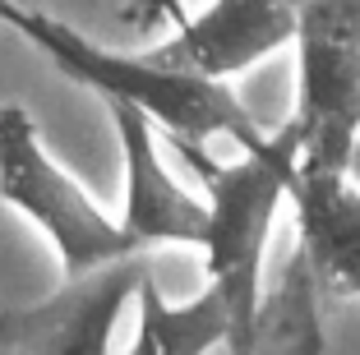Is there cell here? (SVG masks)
<instances>
[{
    "label": "cell",
    "mask_w": 360,
    "mask_h": 355,
    "mask_svg": "<svg viewBox=\"0 0 360 355\" xmlns=\"http://www.w3.org/2000/svg\"><path fill=\"white\" fill-rule=\"evenodd\" d=\"M305 5L309 0H212L148 56L162 70L226 84L282 46H296Z\"/></svg>",
    "instance_id": "8992f818"
},
{
    "label": "cell",
    "mask_w": 360,
    "mask_h": 355,
    "mask_svg": "<svg viewBox=\"0 0 360 355\" xmlns=\"http://www.w3.org/2000/svg\"><path fill=\"white\" fill-rule=\"evenodd\" d=\"M28 46L46 56L65 79L93 88L102 102H129L176 138L180 153H203L208 138H231L240 153H268L273 134L245 111V102L226 84H208L194 74L162 70L148 51H111V46L84 37L65 19L46 14L37 19Z\"/></svg>",
    "instance_id": "6da1fadb"
},
{
    "label": "cell",
    "mask_w": 360,
    "mask_h": 355,
    "mask_svg": "<svg viewBox=\"0 0 360 355\" xmlns=\"http://www.w3.org/2000/svg\"><path fill=\"white\" fill-rule=\"evenodd\" d=\"M286 125L300 138V167L351 176L360 143V0H309L296 37V111Z\"/></svg>",
    "instance_id": "277c9868"
},
{
    "label": "cell",
    "mask_w": 360,
    "mask_h": 355,
    "mask_svg": "<svg viewBox=\"0 0 360 355\" xmlns=\"http://www.w3.org/2000/svg\"><path fill=\"white\" fill-rule=\"evenodd\" d=\"M351 180L360 185V143H356V153H351Z\"/></svg>",
    "instance_id": "4fadbf2b"
},
{
    "label": "cell",
    "mask_w": 360,
    "mask_h": 355,
    "mask_svg": "<svg viewBox=\"0 0 360 355\" xmlns=\"http://www.w3.org/2000/svg\"><path fill=\"white\" fill-rule=\"evenodd\" d=\"M255 355H323L319 328V286L300 250L291 254L282 282L264 295L255 328Z\"/></svg>",
    "instance_id": "30bf717a"
},
{
    "label": "cell",
    "mask_w": 360,
    "mask_h": 355,
    "mask_svg": "<svg viewBox=\"0 0 360 355\" xmlns=\"http://www.w3.org/2000/svg\"><path fill=\"white\" fill-rule=\"evenodd\" d=\"M134 314L139 328L125 355H208L212 346H231V314L212 286L185 304H171L158 286V272H148L134 295Z\"/></svg>",
    "instance_id": "9c48e42d"
},
{
    "label": "cell",
    "mask_w": 360,
    "mask_h": 355,
    "mask_svg": "<svg viewBox=\"0 0 360 355\" xmlns=\"http://www.w3.org/2000/svg\"><path fill=\"white\" fill-rule=\"evenodd\" d=\"M111 125L120 138V157H125V212H120V231L134 254L148 259L153 250L167 245H194L203 250L208 240V203L194 199L167 171L158 153V134L153 120L129 102H102Z\"/></svg>",
    "instance_id": "52a82bcc"
},
{
    "label": "cell",
    "mask_w": 360,
    "mask_h": 355,
    "mask_svg": "<svg viewBox=\"0 0 360 355\" xmlns=\"http://www.w3.org/2000/svg\"><path fill=\"white\" fill-rule=\"evenodd\" d=\"M37 14L42 10H28L23 0H0V23L10 32H19V37H28V32L37 28Z\"/></svg>",
    "instance_id": "7c38bea8"
},
{
    "label": "cell",
    "mask_w": 360,
    "mask_h": 355,
    "mask_svg": "<svg viewBox=\"0 0 360 355\" xmlns=\"http://www.w3.org/2000/svg\"><path fill=\"white\" fill-rule=\"evenodd\" d=\"M0 203L32 221L51 240L65 277L143 259L129 250L116 217H106L84 185L46 153L37 120L23 106H0Z\"/></svg>",
    "instance_id": "3957f363"
},
{
    "label": "cell",
    "mask_w": 360,
    "mask_h": 355,
    "mask_svg": "<svg viewBox=\"0 0 360 355\" xmlns=\"http://www.w3.org/2000/svg\"><path fill=\"white\" fill-rule=\"evenodd\" d=\"M291 203L300 221V259L314 272L319 295H360V185L351 176L296 167Z\"/></svg>",
    "instance_id": "ba28073f"
},
{
    "label": "cell",
    "mask_w": 360,
    "mask_h": 355,
    "mask_svg": "<svg viewBox=\"0 0 360 355\" xmlns=\"http://www.w3.org/2000/svg\"><path fill=\"white\" fill-rule=\"evenodd\" d=\"M120 19L129 28H158V23H190L185 14V0H125L120 5Z\"/></svg>",
    "instance_id": "8fae6325"
},
{
    "label": "cell",
    "mask_w": 360,
    "mask_h": 355,
    "mask_svg": "<svg viewBox=\"0 0 360 355\" xmlns=\"http://www.w3.org/2000/svg\"><path fill=\"white\" fill-rule=\"evenodd\" d=\"M208 185V240L203 268L208 286L222 295L231 314V355H255V328L264 304V254L282 199H291V180L300 167V138L291 125L273 134L268 153H245L240 162L217 167L208 153H185Z\"/></svg>",
    "instance_id": "7a4b0ae2"
},
{
    "label": "cell",
    "mask_w": 360,
    "mask_h": 355,
    "mask_svg": "<svg viewBox=\"0 0 360 355\" xmlns=\"http://www.w3.org/2000/svg\"><path fill=\"white\" fill-rule=\"evenodd\" d=\"M148 259H125L88 277H65L46 300L0 309V351L10 355H111L120 314L148 277Z\"/></svg>",
    "instance_id": "5b68a950"
}]
</instances>
